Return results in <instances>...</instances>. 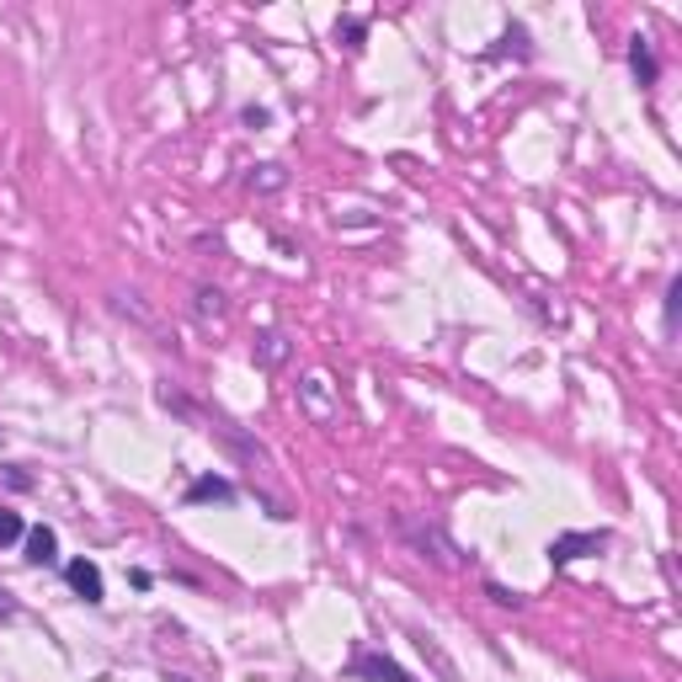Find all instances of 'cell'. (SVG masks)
I'll use <instances>...</instances> for the list:
<instances>
[{"label": "cell", "instance_id": "cell-1", "mask_svg": "<svg viewBox=\"0 0 682 682\" xmlns=\"http://www.w3.org/2000/svg\"><path fill=\"white\" fill-rule=\"evenodd\" d=\"M603 544H608L603 528H597V534H561L549 544V565H571V561H582L586 549H603Z\"/></svg>", "mask_w": 682, "mask_h": 682}, {"label": "cell", "instance_id": "cell-2", "mask_svg": "<svg viewBox=\"0 0 682 682\" xmlns=\"http://www.w3.org/2000/svg\"><path fill=\"white\" fill-rule=\"evenodd\" d=\"M65 582H70V592H75V597H86V603H101V597H107L101 571L91 561H70V565H65Z\"/></svg>", "mask_w": 682, "mask_h": 682}, {"label": "cell", "instance_id": "cell-3", "mask_svg": "<svg viewBox=\"0 0 682 682\" xmlns=\"http://www.w3.org/2000/svg\"><path fill=\"white\" fill-rule=\"evenodd\" d=\"M352 672H358V678H368V682H416L411 672H400L390 656H373V651H363V656L352 661Z\"/></svg>", "mask_w": 682, "mask_h": 682}, {"label": "cell", "instance_id": "cell-4", "mask_svg": "<svg viewBox=\"0 0 682 682\" xmlns=\"http://www.w3.org/2000/svg\"><path fill=\"white\" fill-rule=\"evenodd\" d=\"M27 561L32 565L59 561V534H53V528H32V534H27Z\"/></svg>", "mask_w": 682, "mask_h": 682}, {"label": "cell", "instance_id": "cell-5", "mask_svg": "<svg viewBox=\"0 0 682 682\" xmlns=\"http://www.w3.org/2000/svg\"><path fill=\"white\" fill-rule=\"evenodd\" d=\"M187 501H235V486L224 475H203V480H193Z\"/></svg>", "mask_w": 682, "mask_h": 682}, {"label": "cell", "instance_id": "cell-6", "mask_svg": "<svg viewBox=\"0 0 682 682\" xmlns=\"http://www.w3.org/2000/svg\"><path fill=\"white\" fill-rule=\"evenodd\" d=\"M630 70L640 75V86H651V80H656V53L645 49L640 38H634V49H630Z\"/></svg>", "mask_w": 682, "mask_h": 682}, {"label": "cell", "instance_id": "cell-7", "mask_svg": "<svg viewBox=\"0 0 682 682\" xmlns=\"http://www.w3.org/2000/svg\"><path fill=\"white\" fill-rule=\"evenodd\" d=\"M17 538H22V517L0 507V549H6V544H17Z\"/></svg>", "mask_w": 682, "mask_h": 682}, {"label": "cell", "instance_id": "cell-8", "mask_svg": "<svg viewBox=\"0 0 682 682\" xmlns=\"http://www.w3.org/2000/svg\"><path fill=\"white\" fill-rule=\"evenodd\" d=\"M363 32H368V27L358 22V17H347V22H337V38H347V49H358V43H363Z\"/></svg>", "mask_w": 682, "mask_h": 682}, {"label": "cell", "instance_id": "cell-9", "mask_svg": "<svg viewBox=\"0 0 682 682\" xmlns=\"http://www.w3.org/2000/svg\"><path fill=\"white\" fill-rule=\"evenodd\" d=\"M11 613H17V603H11V597L0 592V618H11Z\"/></svg>", "mask_w": 682, "mask_h": 682}]
</instances>
